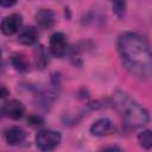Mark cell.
<instances>
[{"instance_id":"6da1fadb","label":"cell","mask_w":152,"mask_h":152,"mask_svg":"<svg viewBox=\"0 0 152 152\" xmlns=\"http://www.w3.org/2000/svg\"><path fill=\"white\" fill-rule=\"evenodd\" d=\"M118 52L124 68L134 77L146 80L152 75V50L144 36L124 32L118 38Z\"/></svg>"},{"instance_id":"7a4b0ae2","label":"cell","mask_w":152,"mask_h":152,"mask_svg":"<svg viewBox=\"0 0 152 152\" xmlns=\"http://www.w3.org/2000/svg\"><path fill=\"white\" fill-rule=\"evenodd\" d=\"M113 106L121 115L124 124L129 128H140L150 121L148 112L127 93L116 90L113 94Z\"/></svg>"},{"instance_id":"3957f363","label":"cell","mask_w":152,"mask_h":152,"mask_svg":"<svg viewBox=\"0 0 152 152\" xmlns=\"http://www.w3.org/2000/svg\"><path fill=\"white\" fill-rule=\"evenodd\" d=\"M62 141V135L55 129H42L36 135V145L42 152L53 151Z\"/></svg>"},{"instance_id":"277c9868","label":"cell","mask_w":152,"mask_h":152,"mask_svg":"<svg viewBox=\"0 0 152 152\" xmlns=\"http://www.w3.org/2000/svg\"><path fill=\"white\" fill-rule=\"evenodd\" d=\"M68 39L66 36L62 32H55L49 39V50L53 57L62 58L66 55L68 51Z\"/></svg>"},{"instance_id":"5b68a950","label":"cell","mask_w":152,"mask_h":152,"mask_svg":"<svg viewBox=\"0 0 152 152\" xmlns=\"http://www.w3.org/2000/svg\"><path fill=\"white\" fill-rule=\"evenodd\" d=\"M23 15L20 13H12L5 17L1 21V32L5 36H12L14 33H19L21 30Z\"/></svg>"},{"instance_id":"8992f818","label":"cell","mask_w":152,"mask_h":152,"mask_svg":"<svg viewBox=\"0 0 152 152\" xmlns=\"http://www.w3.org/2000/svg\"><path fill=\"white\" fill-rule=\"evenodd\" d=\"M2 114L12 120H19L25 114V106L18 100H8L2 104Z\"/></svg>"},{"instance_id":"52a82bcc","label":"cell","mask_w":152,"mask_h":152,"mask_svg":"<svg viewBox=\"0 0 152 152\" xmlns=\"http://www.w3.org/2000/svg\"><path fill=\"white\" fill-rule=\"evenodd\" d=\"M114 129V124L108 118H100L96 121H94L89 128L91 135L95 137H106L112 133Z\"/></svg>"},{"instance_id":"ba28073f","label":"cell","mask_w":152,"mask_h":152,"mask_svg":"<svg viewBox=\"0 0 152 152\" xmlns=\"http://www.w3.org/2000/svg\"><path fill=\"white\" fill-rule=\"evenodd\" d=\"M26 139V132L19 126H12L5 132V140L11 146H17Z\"/></svg>"},{"instance_id":"9c48e42d","label":"cell","mask_w":152,"mask_h":152,"mask_svg":"<svg viewBox=\"0 0 152 152\" xmlns=\"http://www.w3.org/2000/svg\"><path fill=\"white\" fill-rule=\"evenodd\" d=\"M36 21L42 28H51L55 24V12L51 8H42L36 13Z\"/></svg>"},{"instance_id":"30bf717a","label":"cell","mask_w":152,"mask_h":152,"mask_svg":"<svg viewBox=\"0 0 152 152\" xmlns=\"http://www.w3.org/2000/svg\"><path fill=\"white\" fill-rule=\"evenodd\" d=\"M38 39V32L33 26H25L18 33V43L21 45H33Z\"/></svg>"},{"instance_id":"8fae6325","label":"cell","mask_w":152,"mask_h":152,"mask_svg":"<svg viewBox=\"0 0 152 152\" xmlns=\"http://www.w3.org/2000/svg\"><path fill=\"white\" fill-rule=\"evenodd\" d=\"M11 63L12 65L14 66L15 70L23 72V71H26L28 69V62L26 59V57L21 53H14L11 56Z\"/></svg>"},{"instance_id":"7c38bea8","label":"cell","mask_w":152,"mask_h":152,"mask_svg":"<svg viewBox=\"0 0 152 152\" xmlns=\"http://www.w3.org/2000/svg\"><path fill=\"white\" fill-rule=\"evenodd\" d=\"M138 142L141 148L144 150H152V131L151 129H145L140 132L137 137Z\"/></svg>"},{"instance_id":"4fadbf2b","label":"cell","mask_w":152,"mask_h":152,"mask_svg":"<svg viewBox=\"0 0 152 152\" xmlns=\"http://www.w3.org/2000/svg\"><path fill=\"white\" fill-rule=\"evenodd\" d=\"M36 64H37V68L39 69H44L48 64V56L43 46H39L38 49H36Z\"/></svg>"},{"instance_id":"5bb4252c","label":"cell","mask_w":152,"mask_h":152,"mask_svg":"<svg viewBox=\"0 0 152 152\" xmlns=\"http://www.w3.org/2000/svg\"><path fill=\"white\" fill-rule=\"evenodd\" d=\"M113 12L119 19H122L126 13V2L124 1H116L113 4Z\"/></svg>"},{"instance_id":"9a60e30c","label":"cell","mask_w":152,"mask_h":152,"mask_svg":"<svg viewBox=\"0 0 152 152\" xmlns=\"http://www.w3.org/2000/svg\"><path fill=\"white\" fill-rule=\"evenodd\" d=\"M27 124H28L31 127H40V126H43V124H44V119H43L40 115L32 114V115L28 116Z\"/></svg>"},{"instance_id":"2e32d148","label":"cell","mask_w":152,"mask_h":152,"mask_svg":"<svg viewBox=\"0 0 152 152\" xmlns=\"http://www.w3.org/2000/svg\"><path fill=\"white\" fill-rule=\"evenodd\" d=\"M101 152H122V150L116 145H110V146L104 147Z\"/></svg>"},{"instance_id":"e0dca14e","label":"cell","mask_w":152,"mask_h":152,"mask_svg":"<svg viewBox=\"0 0 152 152\" xmlns=\"http://www.w3.org/2000/svg\"><path fill=\"white\" fill-rule=\"evenodd\" d=\"M0 95H1V99H5L7 95H10V91L6 89V87H5V86H2V87H1V94H0Z\"/></svg>"},{"instance_id":"ac0fdd59","label":"cell","mask_w":152,"mask_h":152,"mask_svg":"<svg viewBox=\"0 0 152 152\" xmlns=\"http://www.w3.org/2000/svg\"><path fill=\"white\" fill-rule=\"evenodd\" d=\"M13 5H15V1H13V2H5V1H1V2H0V6H2V7H11V6H13Z\"/></svg>"}]
</instances>
